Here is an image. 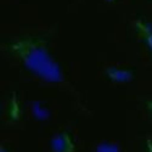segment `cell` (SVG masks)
I'll return each instance as SVG.
<instances>
[{
    "mask_svg": "<svg viewBox=\"0 0 152 152\" xmlns=\"http://www.w3.org/2000/svg\"><path fill=\"white\" fill-rule=\"evenodd\" d=\"M134 27H135L136 32L144 38L145 44L147 45L148 50L152 53V26H150V23H147L142 20H137L134 23Z\"/></svg>",
    "mask_w": 152,
    "mask_h": 152,
    "instance_id": "cell-2",
    "label": "cell"
},
{
    "mask_svg": "<svg viewBox=\"0 0 152 152\" xmlns=\"http://www.w3.org/2000/svg\"><path fill=\"white\" fill-rule=\"evenodd\" d=\"M106 75L115 82H128L133 77V72L130 69H123V68H107Z\"/></svg>",
    "mask_w": 152,
    "mask_h": 152,
    "instance_id": "cell-3",
    "label": "cell"
},
{
    "mask_svg": "<svg viewBox=\"0 0 152 152\" xmlns=\"http://www.w3.org/2000/svg\"><path fill=\"white\" fill-rule=\"evenodd\" d=\"M9 49L28 68L42 77L48 79H57L60 77V71L45 48L44 40L34 37H23L9 42Z\"/></svg>",
    "mask_w": 152,
    "mask_h": 152,
    "instance_id": "cell-1",
    "label": "cell"
},
{
    "mask_svg": "<svg viewBox=\"0 0 152 152\" xmlns=\"http://www.w3.org/2000/svg\"><path fill=\"white\" fill-rule=\"evenodd\" d=\"M9 115L11 118L16 119L20 115V105H18V100L16 96H14L11 99V102H10V106H9Z\"/></svg>",
    "mask_w": 152,
    "mask_h": 152,
    "instance_id": "cell-4",
    "label": "cell"
},
{
    "mask_svg": "<svg viewBox=\"0 0 152 152\" xmlns=\"http://www.w3.org/2000/svg\"><path fill=\"white\" fill-rule=\"evenodd\" d=\"M105 1H107V3H111V1H115V0H105Z\"/></svg>",
    "mask_w": 152,
    "mask_h": 152,
    "instance_id": "cell-6",
    "label": "cell"
},
{
    "mask_svg": "<svg viewBox=\"0 0 152 152\" xmlns=\"http://www.w3.org/2000/svg\"><path fill=\"white\" fill-rule=\"evenodd\" d=\"M147 108H148L150 112L152 113V101H148V102H147Z\"/></svg>",
    "mask_w": 152,
    "mask_h": 152,
    "instance_id": "cell-5",
    "label": "cell"
}]
</instances>
